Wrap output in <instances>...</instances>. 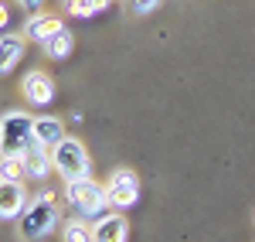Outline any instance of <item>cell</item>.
I'll list each match as a JSON object with an SVG mask.
<instances>
[{
	"instance_id": "obj_1",
	"label": "cell",
	"mask_w": 255,
	"mask_h": 242,
	"mask_svg": "<svg viewBox=\"0 0 255 242\" xmlns=\"http://www.w3.org/2000/svg\"><path fill=\"white\" fill-rule=\"evenodd\" d=\"M17 222H20V236L27 242H38V239H44V236H51L61 225V208H58V202H55V191H51V188H41L38 198L24 205Z\"/></svg>"
},
{
	"instance_id": "obj_13",
	"label": "cell",
	"mask_w": 255,
	"mask_h": 242,
	"mask_svg": "<svg viewBox=\"0 0 255 242\" xmlns=\"http://www.w3.org/2000/svg\"><path fill=\"white\" fill-rule=\"evenodd\" d=\"M72 48H75V34H72L68 27L55 31L51 38L44 41V55H48V58H68V55H72Z\"/></svg>"
},
{
	"instance_id": "obj_4",
	"label": "cell",
	"mask_w": 255,
	"mask_h": 242,
	"mask_svg": "<svg viewBox=\"0 0 255 242\" xmlns=\"http://www.w3.org/2000/svg\"><path fill=\"white\" fill-rule=\"evenodd\" d=\"M34 140V116L10 109L0 116V157H20Z\"/></svg>"
},
{
	"instance_id": "obj_16",
	"label": "cell",
	"mask_w": 255,
	"mask_h": 242,
	"mask_svg": "<svg viewBox=\"0 0 255 242\" xmlns=\"http://www.w3.org/2000/svg\"><path fill=\"white\" fill-rule=\"evenodd\" d=\"M65 10H68L72 17H92V14H89V3H85V0H65Z\"/></svg>"
},
{
	"instance_id": "obj_19",
	"label": "cell",
	"mask_w": 255,
	"mask_h": 242,
	"mask_svg": "<svg viewBox=\"0 0 255 242\" xmlns=\"http://www.w3.org/2000/svg\"><path fill=\"white\" fill-rule=\"evenodd\" d=\"M20 7H24V10H31V14H38L41 10V3H44V0H17Z\"/></svg>"
},
{
	"instance_id": "obj_15",
	"label": "cell",
	"mask_w": 255,
	"mask_h": 242,
	"mask_svg": "<svg viewBox=\"0 0 255 242\" xmlns=\"http://www.w3.org/2000/svg\"><path fill=\"white\" fill-rule=\"evenodd\" d=\"M24 161L20 157H0V181H17L24 184Z\"/></svg>"
},
{
	"instance_id": "obj_3",
	"label": "cell",
	"mask_w": 255,
	"mask_h": 242,
	"mask_svg": "<svg viewBox=\"0 0 255 242\" xmlns=\"http://www.w3.org/2000/svg\"><path fill=\"white\" fill-rule=\"evenodd\" d=\"M51 164H55V171H58V178L65 184L92 178V161H89V150H85V147H82V140H75V137H65V140L51 150Z\"/></svg>"
},
{
	"instance_id": "obj_9",
	"label": "cell",
	"mask_w": 255,
	"mask_h": 242,
	"mask_svg": "<svg viewBox=\"0 0 255 242\" xmlns=\"http://www.w3.org/2000/svg\"><path fill=\"white\" fill-rule=\"evenodd\" d=\"M24 205H27L24 184H17V181H0V222L20 219Z\"/></svg>"
},
{
	"instance_id": "obj_18",
	"label": "cell",
	"mask_w": 255,
	"mask_h": 242,
	"mask_svg": "<svg viewBox=\"0 0 255 242\" xmlns=\"http://www.w3.org/2000/svg\"><path fill=\"white\" fill-rule=\"evenodd\" d=\"M85 3H89V14H99V10H106L113 0H85Z\"/></svg>"
},
{
	"instance_id": "obj_7",
	"label": "cell",
	"mask_w": 255,
	"mask_h": 242,
	"mask_svg": "<svg viewBox=\"0 0 255 242\" xmlns=\"http://www.w3.org/2000/svg\"><path fill=\"white\" fill-rule=\"evenodd\" d=\"M129 236V222L123 212H102L92 219V242H126Z\"/></svg>"
},
{
	"instance_id": "obj_14",
	"label": "cell",
	"mask_w": 255,
	"mask_h": 242,
	"mask_svg": "<svg viewBox=\"0 0 255 242\" xmlns=\"http://www.w3.org/2000/svg\"><path fill=\"white\" fill-rule=\"evenodd\" d=\"M61 239L65 242H92V225L85 219H68L61 225Z\"/></svg>"
},
{
	"instance_id": "obj_10",
	"label": "cell",
	"mask_w": 255,
	"mask_h": 242,
	"mask_svg": "<svg viewBox=\"0 0 255 242\" xmlns=\"http://www.w3.org/2000/svg\"><path fill=\"white\" fill-rule=\"evenodd\" d=\"M61 27H65V24H61L55 14H41V10H38V14H31V17H27V24H24V34H20V38L44 44V41L51 38L55 31H61Z\"/></svg>"
},
{
	"instance_id": "obj_8",
	"label": "cell",
	"mask_w": 255,
	"mask_h": 242,
	"mask_svg": "<svg viewBox=\"0 0 255 242\" xmlns=\"http://www.w3.org/2000/svg\"><path fill=\"white\" fill-rule=\"evenodd\" d=\"M20 161H24V174L34 178V181H44V178L55 171V164H51V150H48L44 143H38V140L27 143V150L20 154Z\"/></svg>"
},
{
	"instance_id": "obj_20",
	"label": "cell",
	"mask_w": 255,
	"mask_h": 242,
	"mask_svg": "<svg viewBox=\"0 0 255 242\" xmlns=\"http://www.w3.org/2000/svg\"><path fill=\"white\" fill-rule=\"evenodd\" d=\"M7 20H10V10H7V7L0 3V27H7Z\"/></svg>"
},
{
	"instance_id": "obj_5",
	"label": "cell",
	"mask_w": 255,
	"mask_h": 242,
	"mask_svg": "<svg viewBox=\"0 0 255 242\" xmlns=\"http://www.w3.org/2000/svg\"><path fill=\"white\" fill-rule=\"evenodd\" d=\"M106 195H109V208H116V212L133 208V205L139 202V178H136V171H129V167H116V171L109 174V181H106Z\"/></svg>"
},
{
	"instance_id": "obj_12",
	"label": "cell",
	"mask_w": 255,
	"mask_h": 242,
	"mask_svg": "<svg viewBox=\"0 0 255 242\" xmlns=\"http://www.w3.org/2000/svg\"><path fill=\"white\" fill-rule=\"evenodd\" d=\"M24 55V38L20 34H0V75H7Z\"/></svg>"
},
{
	"instance_id": "obj_2",
	"label": "cell",
	"mask_w": 255,
	"mask_h": 242,
	"mask_svg": "<svg viewBox=\"0 0 255 242\" xmlns=\"http://www.w3.org/2000/svg\"><path fill=\"white\" fill-rule=\"evenodd\" d=\"M65 202L72 205L75 219H99L102 212H109V195H106V184L92 181V178L65 184Z\"/></svg>"
},
{
	"instance_id": "obj_6",
	"label": "cell",
	"mask_w": 255,
	"mask_h": 242,
	"mask_svg": "<svg viewBox=\"0 0 255 242\" xmlns=\"http://www.w3.org/2000/svg\"><path fill=\"white\" fill-rule=\"evenodd\" d=\"M20 92H24V99L31 102V106L44 109V106H51V102H55V79H51L48 72L34 68V72H27V75H24Z\"/></svg>"
},
{
	"instance_id": "obj_11",
	"label": "cell",
	"mask_w": 255,
	"mask_h": 242,
	"mask_svg": "<svg viewBox=\"0 0 255 242\" xmlns=\"http://www.w3.org/2000/svg\"><path fill=\"white\" fill-rule=\"evenodd\" d=\"M65 137H68V133H65V123H61L58 116H34V140L44 143L48 150H55Z\"/></svg>"
},
{
	"instance_id": "obj_17",
	"label": "cell",
	"mask_w": 255,
	"mask_h": 242,
	"mask_svg": "<svg viewBox=\"0 0 255 242\" xmlns=\"http://www.w3.org/2000/svg\"><path fill=\"white\" fill-rule=\"evenodd\" d=\"M129 3H133V10H136V14H153L163 0H129Z\"/></svg>"
}]
</instances>
